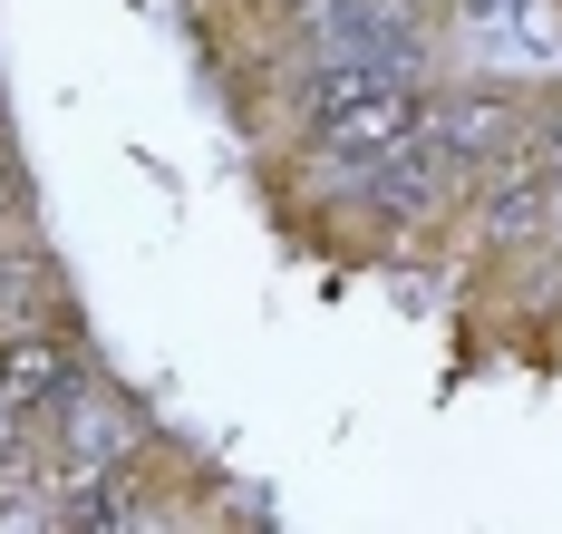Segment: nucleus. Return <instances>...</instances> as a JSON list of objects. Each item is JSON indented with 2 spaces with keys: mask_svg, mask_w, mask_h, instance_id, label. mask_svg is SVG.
I'll return each mask as SVG.
<instances>
[{
  "mask_svg": "<svg viewBox=\"0 0 562 534\" xmlns=\"http://www.w3.org/2000/svg\"><path fill=\"white\" fill-rule=\"evenodd\" d=\"M98 379V359H88V331L68 321V301L58 311H30V321H10L0 331V399L30 418H49L68 389H88Z\"/></svg>",
  "mask_w": 562,
  "mask_h": 534,
  "instance_id": "nucleus-3",
  "label": "nucleus"
},
{
  "mask_svg": "<svg viewBox=\"0 0 562 534\" xmlns=\"http://www.w3.org/2000/svg\"><path fill=\"white\" fill-rule=\"evenodd\" d=\"M20 214H30V166H20V146L0 126V224H20Z\"/></svg>",
  "mask_w": 562,
  "mask_h": 534,
  "instance_id": "nucleus-5",
  "label": "nucleus"
},
{
  "mask_svg": "<svg viewBox=\"0 0 562 534\" xmlns=\"http://www.w3.org/2000/svg\"><path fill=\"white\" fill-rule=\"evenodd\" d=\"M524 146H533V156H543V166L562 176V108H543V118H524Z\"/></svg>",
  "mask_w": 562,
  "mask_h": 534,
  "instance_id": "nucleus-6",
  "label": "nucleus"
},
{
  "mask_svg": "<svg viewBox=\"0 0 562 534\" xmlns=\"http://www.w3.org/2000/svg\"><path fill=\"white\" fill-rule=\"evenodd\" d=\"M281 20H291L301 59H379V68H417V78H437L427 10H417V0H291Z\"/></svg>",
  "mask_w": 562,
  "mask_h": 534,
  "instance_id": "nucleus-1",
  "label": "nucleus"
},
{
  "mask_svg": "<svg viewBox=\"0 0 562 534\" xmlns=\"http://www.w3.org/2000/svg\"><path fill=\"white\" fill-rule=\"evenodd\" d=\"M272 10H291V0H272Z\"/></svg>",
  "mask_w": 562,
  "mask_h": 534,
  "instance_id": "nucleus-7",
  "label": "nucleus"
},
{
  "mask_svg": "<svg viewBox=\"0 0 562 534\" xmlns=\"http://www.w3.org/2000/svg\"><path fill=\"white\" fill-rule=\"evenodd\" d=\"M427 108H437V78H407V88H379V98H349L330 118H301V156L330 166V176H369L379 156L417 146L427 136Z\"/></svg>",
  "mask_w": 562,
  "mask_h": 534,
  "instance_id": "nucleus-2",
  "label": "nucleus"
},
{
  "mask_svg": "<svg viewBox=\"0 0 562 534\" xmlns=\"http://www.w3.org/2000/svg\"><path fill=\"white\" fill-rule=\"evenodd\" d=\"M58 263L49 253H40V243H10L0 234V331H10V321H30V311H58Z\"/></svg>",
  "mask_w": 562,
  "mask_h": 534,
  "instance_id": "nucleus-4",
  "label": "nucleus"
}]
</instances>
